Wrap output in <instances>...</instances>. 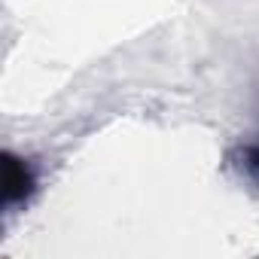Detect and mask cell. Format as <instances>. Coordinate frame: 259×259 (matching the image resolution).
I'll return each instance as SVG.
<instances>
[{"label":"cell","mask_w":259,"mask_h":259,"mask_svg":"<svg viewBox=\"0 0 259 259\" xmlns=\"http://www.w3.org/2000/svg\"><path fill=\"white\" fill-rule=\"evenodd\" d=\"M34 186L37 180H34L31 165L13 153H4V165H0V198H4V204L13 207V204L28 201Z\"/></svg>","instance_id":"6da1fadb"},{"label":"cell","mask_w":259,"mask_h":259,"mask_svg":"<svg viewBox=\"0 0 259 259\" xmlns=\"http://www.w3.org/2000/svg\"><path fill=\"white\" fill-rule=\"evenodd\" d=\"M238 159H241V171H247L253 180H259V147L256 144L241 147L238 150Z\"/></svg>","instance_id":"7a4b0ae2"}]
</instances>
